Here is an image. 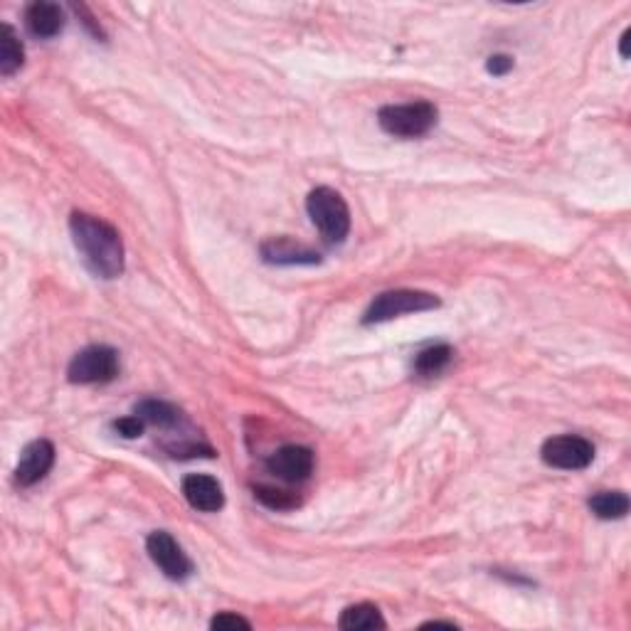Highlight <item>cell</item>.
Here are the masks:
<instances>
[{
    "instance_id": "cell-1",
    "label": "cell",
    "mask_w": 631,
    "mask_h": 631,
    "mask_svg": "<svg viewBox=\"0 0 631 631\" xmlns=\"http://www.w3.org/2000/svg\"><path fill=\"white\" fill-rule=\"evenodd\" d=\"M70 232L74 247L94 277L116 279L124 274V242L114 225L87 212H72Z\"/></svg>"
},
{
    "instance_id": "cell-2",
    "label": "cell",
    "mask_w": 631,
    "mask_h": 631,
    "mask_svg": "<svg viewBox=\"0 0 631 631\" xmlns=\"http://www.w3.org/2000/svg\"><path fill=\"white\" fill-rule=\"evenodd\" d=\"M306 210L326 245L346 242L348 232H351V210L338 190L326 188V185L314 188L306 198Z\"/></svg>"
},
{
    "instance_id": "cell-3",
    "label": "cell",
    "mask_w": 631,
    "mask_h": 631,
    "mask_svg": "<svg viewBox=\"0 0 631 631\" xmlns=\"http://www.w3.org/2000/svg\"><path fill=\"white\" fill-rule=\"evenodd\" d=\"M439 119L437 106L432 102H407L390 104L378 111V124L385 134L397 136V139H420L429 134Z\"/></svg>"
},
{
    "instance_id": "cell-4",
    "label": "cell",
    "mask_w": 631,
    "mask_h": 631,
    "mask_svg": "<svg viewBox=\"0 0 631 631\" xmlns=\"http://www.w3.org/2000/svg\"><path fill=\"white\" fill-rule=\"evenodd\" d=\"M442 301L429 291H415V289H395L378 294L368 311L363 314V326H373V323H385L392 318H400L407 314H422V311L439 309Z\"/></svg>"
},
{
    "instance_id": "cell-5",
    "label": "cell",
    "mask_w": 631,
    "mask_h": 631,
    "mask_svg": "<svg viewBox=\"0 0 631 631\" xmlns=\"http://www.w3.org/2000/svg\"><path fill=\"white\" fill-rule=\"evenodd\" d=\"M119 353L109 346H89L72 358L67 378L74 385H104L119 375Z\"/></svg>"
},
{
    "instance_id": "cell-6",
    "label": "cell",
    "mask_w": 631,
    "mask_h": 631,
    "mask_svg": "<svg viewBox=\"0 0 631 631\" xmlns=\"http://www.w3.org/2000/svg\"><path fill=\"white\" fill-rule=\"evenodd\" d=\"M540 456L553 469L582 471L595 461V444L577 434H560V437L545 439Z\"/></svg>"
},
{
    "instance_id": "cell-7",
    "label": "cell",
    "mask_w": 631,
    "mask_h": 631,
    "mask_svg": "<svg viewBox=\"0 0 631 631\" xmlns=\"http://www.w3.org/2000/svg\"><path fill=\"white\" fill-rule=\"evenodd\" d=\"M146 550L148 555H151V560L156 562L158 570H161L168 580L183 582L195 572L193 560L183 553L178 540L173 538L171 533H166V530H153L146 538Z\"/></svg>"
},
{
    "instance_id": "cell-8",
    "label": "cell",
    "mask_w": 631,
    "mask_h": 631,
    "mask_svg": "<svg viewBox=\"0 0 631 631\" xmlns=\"http://www.w3.org/2000/svg\"><path fill=\"white\" fill-rule=\"evenodd\" d=\"M267 469L286 484H301L314 474V452L301 444H286L269 456Z\"/></svg>"
},
{
    "instance_id": "cell-9",
    "label": "cell",
    "mask_w": 631,
    "mask_h": 631,
    "mask_svg": "<svg viewBox=\"0 0 631 631\" xmlns=\"http://www.w3.org/2000/svg\"><path fill=\"white\" fill-rule=\"evenodd\" d=\"M55 466V447L47 439H35L20 454L18 466H15V481L20 486H35L37 481L45 479L50 469Z\"/></svg>"
},
{
    "instance_id": "cell-10",
    "label": "cell",
    "mask_w": 631,
    "mask_h": 631,
    "mask_svg": "<svg viewBox=\"0 0 631 631\" xmlns=\"http://www.w3.org/2000/svg\"><path fill=\"white\" fill-rule=\"evenodd\" d=\"M185 501L203 513H217L225 506V491H222L220 481L208 474H188L180 484Z\"/></svg>"
},
{
    "instance_id": "cell-11",
    "label": "cell",
    "mask_w": 631,
    "mask_h": 631,
    "mask_svg": "<svg viewBox=\"0 0 631 631\" xmlns=\"http://www.w3.org/2000/svg\"><path fill=\"white\" fill-rule=\"evenodd\" d=\"M262 259L267 264H277V267H294V264H318L321 254L309 249L306 245L289 240V237H272V240L262 242L259 247Z\"/></svg>"
},
{
    "instance_id": "cell-12",
    "label": "cell",
    "mask_w": 631,
    "mask_h": 631,
    "mask_svg": "<svg viewBox=\"0 0 631 631\" xmlns=\"http://www.w3.org/2000/svg\"><path fill=\"white\" fill-rule=\"evenodd\" d=\"M25 25L40 40H52L65 28V10L50 0H35L25 10Z\"/></svg>"
},
{
    "instance_id": "cell-13",
    "label": "cell",
    "mask_w": 631,
    "mask_h": 631,
    "mask_svg": "<svg viewBox=\"0 0 631 631\" xmlns=\"http://www.w3.org/2000/svg\"><path fill=\"white\" fill-rule=\"evenodd\" d=\"M338 627L343 631H373V629H385L387 622L380 614V609L375 604H353V607L343 609L341 619H338Z\"/></svg>"
},
{
    "instance_id": "cell-14",
    "label": "cell",
    "mask_w": 631,
    "mask_h": 631,
    "mask_svg": "<svg viewBox=\"0 0 631 631\" xmlns=\"http://www.w3.org/2000/svg\"><path fill=\"white\" fill-rule=\"evenodd\" d=\"M134 415H139L146 424H153V427L161 429L178 427L180 420H183V412H180L176 405L163 400H141L139 405H136Z\"/></svg>"
},
{
    "instance_id": "cell-15",
    "label": "cell",
    "mask_w": 631,
    "mask_h": 631,
    "mask_svg": "<svg viewBox=\"0 0 631 631\" xmlns=\"http://www.w3.org/2000/svg\"><path fill=\"white\" fill-rule=\"evenodd\" d=\"M452 360H454L452 346H447V343H437V346H429L417 353L412 368H415V373L420 375V378H434V375L444 373Z\"/></svg>"
},
{
    "instance_id": "cell-16",
    "label": "cell",
    "mask_w": 631,
    "mask_h": 631,
    "mask_svg": "<svg viewBox=\"0 0 631 631\" xmlns=\"http://www.w3.org/2000/svg\"><path fill=\"white\" fill-rule=\"evenodd\" d=\"M23 62V42L18 40V33L13 30V25L5 23L3 33H0V74H3V77H13V74L23 67Z\"/></svg>"
},
{
    "instance_id": "cell-17",
    "label": "cell",
    "mask_w": 631,
    "mask_h": 631,
    "mask_svg": "<svg viewBox=\"0 0 631 631\" xmlns=\"http://www.w3.org/2000/svg\"><path fill=\"white\" fill-rule=\"evenodd\" d=\"M590 511L602 521H619L629 513V496L624 491H599L590 498Z\"/></svg>"
},
{
    "instance_id": "cell-18",
    "label": "cell",
    "mask_w": 631,
    "mask_h": 631,
    "mask_svg": "<svg viewBox=\"0 0 631 631\" xmlns=\"http://www.w3.org/2000/svg\"><path fill=\"white\" fill-rule=\"evenodd\" d=\"M254 498L272 511H291L299 506V496L277 486H254Z\"/></svg>"
},
{
    "instance_id": "cell-19",
    "label": "cell",
    "mask_w": 631,
    "mask_h": 631,
    "mask_svg": "<svg viewBox=\"0 0 631 631\" xmlns=\"http://www.w3.org/2000/svg\"><path fill=\"white\" fill-rule=\"evenodd\" d=\"M114 429L121 434V437L136 439V437H141L143 429H146V422H143L139 415H134V417H121V420L114 422Z\"/></svg>"
},
{
    "instance_id": "cell-20",
    "label": "cell",
    "mask_w": 631,
    "mask_h": 631,
    "mask_svg": "<svg viewBox=\"0 0 631 631\" xmlns=\"http://www.w3.org/2000/svg\"><path fill=\"white\" fill-rule=\"evenodd\" d=\"M210 629H220V631H227V629H252V624H249L247 619L237 617V614L222 612V614H217L215 619H212Z\"/></svg>"
},
{
    "instance_id": "cell-21",
    "label": "cell",
    "mask_w": 631,
    "mask_h": 631,
    "mask_svg": "<svg viewBox=\"0 0 631 631\" xmlns=\"http://www.w3.org/2000/svg\"><path fill=\"white\" fill-rule=\"evenodd\" d=\"M513 70V57L511 55H491L486 62V72L493 77H506Z\"/></svg>"
},
{
    "instance_id": "cell-22",
    "label": "cell",
    "mask_w": 631,
    "mask_h": 631,
    "mask_svg": "<svg viewBox=\"0 0 631 631\" xmlns=\"http://www.w3.org/2000/svg\"><path fill=\"white\" fill-rule=\"evenodd\" d=\"M629 35H631V28L624 30L622 37H619V55H622V60H627V57H629V50H627Z\"/></svg>"
},
{
    "instance_id": "cell-23",
    "label": "cell",
    "mask_w": 631,
    "mask_h": 631,
    "mask_svg": "<svg viewBox=\"0 0 631 631\" xmlns=\"http://www.w3.org/2000/svg\"><path fill=\"white\" fill-rule=\"evenodd\" d=\"M424 627H449V629H456L454 622H427Z\"/></svg>"
}]
</instances>
